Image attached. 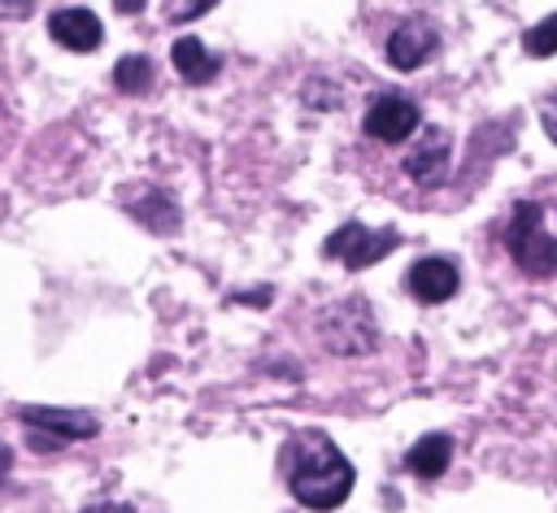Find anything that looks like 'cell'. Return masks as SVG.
I'll use <instances>...</instances> for the list:
<instances>
[{
  "instance_id": "cell-3",
  "label": "cell",
  "mask_w": 557,
  "mask_h": 513,
  "mask_svg": "<svg viewBox=\"0 0 557 513\" xmlns=\"http://www.w3.org/2000/svg\"><path fill=\"white\" fill-rule=\"evenodd\" d=\"M396 226H383V230H370V226H361V222H344L339 230H331L326 235V243H322V252L326 256H335L344 270H366V265H374V261H383L392 248H396Z\"/></svg>"
},
{
  "instance_id": "cell-21",
  "label": "cell",
  "mask_w": 557,
  "mask_h": 513,
  "mask_svg": "<svg viewBox=\"0 0 557 513\" xmlns=\"http://www.w3.org/2000/svg\"><path fill=\"white\" fill-rule=\"evenodd\" d=\"M144 4H148V0H113V9H117V13H126V17H135Z\"/></svg>"
},
{
  "instance_id": "cell-14",
  "label": "cell",
  "mask_w": 557,
  "mask_h": 513,
  "mask_svg": "<svg viewBox=\"0 0 557 513\" xmlns=\"http://www.w3.org/2000/svg\"><path fill=\"white\" fill-rule=\"evenodd\" d=\"M131 209H135V217H139L144 226H152V230H165V235H170V230L178 226V209H174L165 196H152V191H148V196H144L139 204H131Z\"/></svg>"
},
{
  "instance_id": "cell-8",
  "label": "cell",
  "mask_w": 557,
  "mask_h": 513,
  "mask_svg": "<svg viewBox=\"0 0 557 513\" xmlns=\"http://www.w3.org/2000/svg\"><path fill=\"white\" fill-rule=\"evenodd\" d=\"M48 35L70 52H96L104 43V26L91 9H57L48 17Z\"/></svg>"
},
{
  "instance_id": "cell-17",
  "label": "cell",
  "mask_w": 557,
  "mask_h": 513,
  "mask_svg": "<svg viewBox=\"0 0 557 513\" xmlns=\"http://www.w3.org/2000/svg\"><path fill=\"white\" fill-rule=\"evenodd\" d=\"M39 0H0V17H30Z\"/></svg>"
},
{
  "instance_id": "cell-2",
  "label": "cell",
  "mask_w": 557,
  "mask_h": 513,
  "mask_svg": "<svg viewBox=\"0 0 557 513\" xmlns=\"http://www.w3.org/2000/svg\"><path fill=\"white\" fill-rule=\"evenodd\" d=\"M544 213H548L544 204L518 200L505 222V248H509L513 265L531 278H557V235H548Z\"/></svg>"
},
{
  "instance_id": "cell-4",
  "label": "cell",
  "mask_w": 557,
  "mask_h": 513,
  "mask_svg": "<svg viewBox=\"0 0 557 513\" xmlns=\"http://www.w3.org/2000/svg\"><path fill=\"white\" fill-rule=\"evenodd\" d=\"M322 343L339 356H361L374 343V322H370V304L366 300H344L326 313L322 322Z\"/></svg>"
},
{
  "instance_id": "cell-5",
  "label": "cell",
  "mask_w": 557,
  "mask_h": 513,
  "mask_svg": "<svg viewBox=\"0 0 557 513\" xmlns=\"http://www.w3.org/2000/svg\"><path fill=\"white\" fill-rule=\"evenodd\" d=\"M418 122H422V113H418V104L409 100V96H379L370 109H366V135L370 139H383V143H405L413 130H418Z\"/></svg>"
},
{
  "instance_id": "cell-19",
  "label": "cell",
  "mask_w": 557,
  "mask_h": 513,
  "mask_svg": "<svg viewBox=\"0 0 557 513\" xmlns=\"http://www.w3.org/2000/svg\"><path fill=\"white\" fill-rule=\"evenodd\" d=\"M213 9V0H187V9H178L174 13V22H187V17H200V13H209Z\"/></svg>"
},
{
  "instance_id": "cell-20",
  "label": "cell",
  "mask_w": 557,
  "mask_h": 513,
  "mask_svg": "<svg viewBox=\"0 0 557 513\" xmlns=\"http://www.w3.org/2000/svg\"><path fill=\"white\" fill-rule=\"evenodd\" d=\"M9 470H13V448H9V443H0V487H4Z\"/></svg>"
},
{
  "instance_id": "cell-11",
  "label": "cell",
  "mask_w": 557,
  "mask_h": 513,
  "mask_svg": "<svg viewBox=\"0 0 557 513\" xmlns=\"http://www.w3.org/2000/svg\"><path fill=\"white\" fill-rule=\"evenodd\" d=\"M448 461H453V439H448L444 430L422 435V439H418V443L405 452L409 474H413V478H422V483H435V478L448 470Z\"/></svg>"
},
{
  "instance_id": "cell-15",
  "label": "cell",
  "mask_w": 557,
  "mask_h": 513,
  "mask_svg": "<svg viewBox=\"0 0 557 513\" xmlns=\"http://www.w3.org/2000/svg\"><path fill=\"white\" fill-rule=\"evenodd\" d=\"M522 52L527 57H557V13H548L544 22H535L522 35Z\"/></svg>"
},
{
  "instance_id": "cell-13",
  "label": "cell",
  "mask_w": 557,
  "mask_h": 513,
  "mask_svg": "<svg viewBox=\"0 0 557 513\" xmlns=\"http://www.w3.org/2000/svg\"><path fill=\"white\" fill-rule=\"evenodd\" d=\"M113 83H117V91L122 96H148V87H152V61L148 57H122L117 65H113Z\"/></svg>"
},
{
  "instance_id": "cell-18",
  "label": "cell",
  "mask_w": 557,
  "mask_h": 513,
  "mask_svg": "<svg viewBox=\"0 0 557 513\" xmlns=\"http://www.w3.org/2000/svg\"><path fill=\"white\" fill-rule=\"evenodd\" d=\"M26 439H30V448H35V452H61V448H65L61 439H52V435H44V430H30Z\"/></svg>"
},
{
  "instance_id": "cell-6",
  "label": "cell",
  "mask_w": 557,
  "mask_h": 513,
  "mask_svg": "<svg viewBox=\"0 0 557 513\" xmlns=\"http://www.w3.org/2000/svg\"><path fill=\"white\" fill-rule=\"evenodd\" d=\"M17 417L26 422V430H44V435H52V439H61V443H70V439H91V435L100 430V422H96L91 413H83V409L22 404Z\"/></svg>"
},
{
  "instance_id": "cell-16",
  "label": "cell",
  "mask_w": 557,
  "mask_h": 513,
  "mask_svg": "<svg viewBox=\"0 0 557 513\" xmlns=\"http://www.w3.org/2000/svg\"><path fill=\"white\" fill-rule=\"evenodd\" d=\"M540 122H544V135L557 143V87H553V91L540 100Z\"/></svg>"
},
{
  "instance_id": "cell-7",
  "label": "cell",
  "mask_w": 557,
  "mask_h": 513,
  "mask_svg": "<svg viewBox=\"0 0 557 513\" xmlns=\"http://www.w3.org/2000/svg\"><path fill=\"white\" fill-rule=\"evenodd\" d=\"M405 283H409V291H413L418 304H444V300L457 296L461 274H457V265L448 256H422V261L409 265V278Z\"/></svg>"
},
{
  "instance_id": "cell-1",
  "label": "cell",
  "mask_w": 557,
  "mask_h": 513,
  "mask_svg": "<svg viewBox=\"0 0 557 513\" xmlns=\"http://www.w3.org/2000/svg\"><path fill=\"white\" fill-rule=\"evenodd\" d=\"M352 483H357L352 461H348L326 435L309 430V435L296 439V461H292L287 487H292V496H296L305 509H313V513L339 509V504L348 500Z\"/></svg>"
},
{
  "instance_id": "cell-10",
  "label": "cell",
  "mask_w": 557,
  "mask_h": 513,
  "mask_svg": "<svg viewBox=\"0 0 557 513\" xmlns=\"http://www.w3.org/2000/svg\"><path fill=\"white\" fill-rule=\"evenodd\" d=\"M431 52H435V30L422 26V22H400V26L387 35V61H392L396 70H418Z\"/></svg>"
},
{
  "instance_id": "cell-9",
  "label": "cell",
  "mask_w": 557,
  "mask_h": 513,
  "mask_svg": "<svg viewBox=\"0 0 557 513\" xmlns=\"http://www.w3.org/2000/svg\"><path fill=\"white\" fill-rule=\"evenodd\" d=\"M448 157H453V143H448V135L444 130H422V139L405 152V174L409 178H418V183H444V174H448Z\"/></svg>"
},
{
  "instance_id": "cell-12",
  "label": "cell",
  "mask_w": 557,
  "mask_h": 513,
  "mask_svg": "<svg viewBox=\"0 0 557 513\" xmlns=\"http://www.w3.org/2000/svg\"><path fill=\"white\" fill-rule=\"evenodd\" d=\"M170 61H174V70L187 78V83H209L213 74H218V57L196 39V35H183V39H174V48H170Z\"/></svg>"
}]
</instances>
